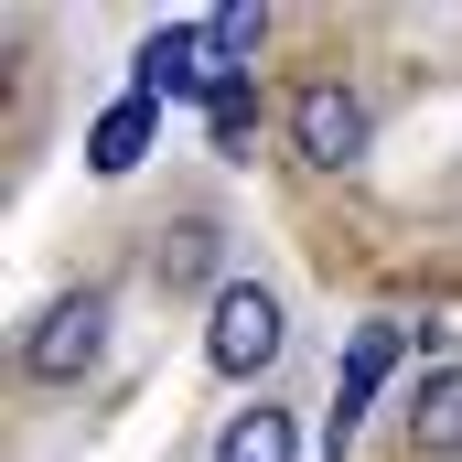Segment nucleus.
Returning <instances> with one entry per match:
<instances>
[{"instance_id": "obj_1", "label": "nucleus", "mask_w": 462, "mask_h": 462, "mask_svg": "<svg viewBox=\"0 0 462 462\" xmlns=\"http://www.w3.org/2000/svg\"><path fill=\"white\" fill-rule=\"evenodd\" d=\"M108 334H118V301L97 280H65V291L22 323V376H32V387H87L97 355H108Z\"/></svg>"}, {"instance_id": "obj_2", "label": "nucleus", "mask_w": 462, "mask_h": 462, "mask_svg": "<svg viewBox=\"0 0 462 462\" xmlns=\"http://www.w3.org/2000/svg\"><path fill=\"white\" fill-rule=\"evenodd\" d=\"M280 345H291V312H280V291H269V280H226V291L205 301V365H216L226 387L269 376Z\"/></svg>"}, {"instance_id": "obj_3", "label": "nucleus", "mask_w": 462, "mask_h": 462, "mask_svg": "<svg viewBox=\"0 0 462 462\" xmlns=\"http://www.w3.org/2000/svg\"><path fill=\"white\" fill-rule=\"evenodd\" d=\"M365 129H376V118H365V97H355L345 76H312V87L291 97V151H301L312 172H355V162H365Z\"/></svg>"}, {"instance_id": "obj_4", "label": "nucleus", "mask_w": 462, "mask_h": 462, "mask_svg": "<svg viewBox=\"0 0 462 462\" xmlns=\"http://www.w3.org/2000/svg\"><path fill=\"white\" fill-rule=\"evenodd\" d=\"M409 355V323H355V345H345V376H334V420H323V462H345L355 441V420L376 409V387H387V365Z\"/></svg>"}, {"instance_id": "obj_5", "label": "nucleus", "mask_w": 462, "mask_h": 462, "mask_svg": "<svg viewBox=\"0 0 462 462\" xmlns=\"http://www.w3.org/2000/svg\"><path fill=\"white\" fill-rule=\"evenodd\" d=\"M151 280L183 291V301H216V291L236 280V269H226V226H216V216H172L162 247H151Z\"/></svg>"}, {"instance_id": "obj_6", "label": "nucleus", "mask_w": 462, "mask_h": 462, "mask_svg": "<svg viewBox=\"0 0 462 462\" xmlns=\"http://www.w3.org/2000/svg\"><path fill=\"white\" fill-rule=\"evenodd\" d=\"M216 76H226V65H216L205 22H162V32L140 43V76H129V87H140V97H216Z\"/></svg>"}, {"instance_id": "obj_7", "label": "nucleus", "mask_w": 462, "mask_h": 462, "mask_svg": "<svg viewBox=\"0 0 462 462\" xmlns=\"http://www.w3.org/2000/svg\"><path fill=\"white\" fill-rule=\"evenodd\" d=\"M151 140H162V97L118 87L108 108H97V129H87V172H97V183H118V172H140V162H151Z\"/></svg>"}, {"instance_id": "obj_8", "label": "nucleus", "mask_w": 462, "mask_h": 462, "mask_svg": "<svg viewBox=\"0 0 462 462\" xmlns=\"http://www.w3.org/2000/svg\"><path fill=\"white\" fill-rule=\"evenodd\" d=\"M205 462H301V409H291V398H247V409H226V430H216Z\"/></svg>"}, {"instance_id": "obj_9", "label": "nucleus", "mask_w": 462, "mask_h": 462, "mask_svg": "<svg viewBox=\"0 0 462 462\" xmlns=\"http://www.w3.org/2000/svg\"><path fill=\"white\" fill-rule=\"evenodd\" d=\"M409 462H462V365H430L409 387Z\"/></svg>"}, {"instance_id": "obj_10", "label": "nucleus", "mask_w": 462, "mask_h": 462, "mask_svg": "<svg viewBox=\"0 0 462 462\" xmlns=\"http://www.w3.org/2000/svg\"><path fill=\"white\" fill-rule=\"evenodd\" d=\"M205 129H216V151H247V129H258V87L247 76H216V97H205Z\"/></svg>"}, {"instance_id": "obj_11", "label": "nucleus", "mask_w": 462, "mask_h": 462, "mask_svg": "<svg viewBox=\"0 0 462 462\" xmlns=\"http://www.w3.org/2000/svg\"><path fill=\"white\" fill-rule=\"evenodd\" d=\"M205 43H216V65H226V76H247L236 54H258V43H269V11H205Z\"/></svg>"}]
</instances>
